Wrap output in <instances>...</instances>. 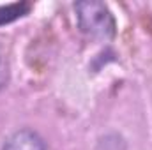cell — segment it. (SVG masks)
I'll use <instances>...</instances> for the list:
<instances>
[{
	"label": "cell",
	"instance_id": "6da1fadb",
	"mask_svg": "<svg viewBox=\"0 0 152 150\" xmlns=\"http://www.w3.org/2000/svg\"><path fill=\"white\" fill-rule=\"evenodd\" d=\"M76 16L80 28L94 39L108 41L115 36V20L112 11L96 0H85L76 4Z\"/></svg>",
	"mask_w": 152,
	"mask_h": 150
},
{
	"label": "cell",
	"instance_id": "7a4b0ae2",
	"mask_svg": "<svg viewBox=\"0 0 152 150\" xmlns=\"http://www.w3.org/2000/svg\"><path fill=\"white\" fill-rule=\"evenodd\" d=\"M2 150H46V145L34 131L21 129L5 141Z\"/></svg>",
	"mask_w": 152,
	"mask_h": 150
},
{
	"label": "cell",
	"instance_id": "3957f363",
	"mask_svg": "<svg viewBox=\"0 0 152 150\" xmlns=\"http://www.w3.org/2000/svg\"><path fill=\"white\" fill-rule=\"evenodd\" d=\"M28 11V5L27 4H9V5H2L0 7V25L4 23H9L20 16H23L25 12Z\"/></svg>",
	"mask_w": 152,
	"mask_h": 150
},
{
	"label": "cell",
	"instance_id": "277c9868",
	"mask_svg": "<svg viewBox=\"0 0 152 150\" xmlns=\"http://www.w3.org/2000/svg\"><path fill=\"white\" fill-rule=\"evenodd\" d=\"M7 78H9V62H7L5 48L0 42V88L7 83Z\"/></svg>",
	"mask_w": 152,
	"mask_h": 150
}]
</instances>
